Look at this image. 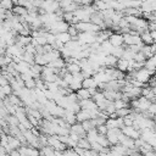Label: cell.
<instances>
[{"mask_svg": "<svg viewBox=\"0 0 156 156\" xmlns=\"http://www.w3.org/2000/svg\"><path fill=\"white\" fill-rule=\"evenodd\" d=\"M30 71H32L33 77H34V76H37V74H41V72H43V67L39 66V65H37V63H34L33 66H30Z\"/></svg>", "mask_w": 156, "mask_h": 156, "instance_id": "obj_25", "label": "cell"}, {"mask_svg": "<svg viewBox=\"0 0 156 156\" xmlns=\"http://www.w3.org/2000/svg\"><path fill=\"white\" fill-rule=\"evenodd\" d=\"M68 136H69V139H71V140L76 141L77 144H78V141L80 140V138H79V136H78L76 133H72V132H69V135H68Z\"/></svg>", "mask_w": 156, "mask_h": 156, "instance_id": "obj_40", "label": "cell"}, {"mask_svg": "<svg viewBox=\"0 0 156 156\" xmlns=\"http://www.w3.org/2000/svg\"><path fill=\"white\" fill-rule=\"evenodd\" d=\"M128 67H129V62L124 58H119L117 61V65H116V68L121 72H128Z\"/></svg>", "mask_w": 156, "mask_h": 156, "instance_id": "obj_11", "label": "cell"}, {"mask_svg": "<svg viewBox=\"0 0 156 156\" xmlns=\"http://www.w3.org/2000/svg\"><path fill=\"white\" fill-rule=\"evenodd\" d=\"M24 88L29 89V90H33L37 88V83H35V79H29L27 82H24Z\"/></svg>", "mask_w": 156, "mask_h": 156, "instance_id": "obj_27", "label": "cell"}, {"mask_svg": "<svg viewBox=\"0 0 156 156\" xmlns=\"http://www.w3.org/2000/svg\"><path fill=\"white\" fill-rule=\"evenodd\" d=\"M56 39H57V40H60V41H61L62 44H65V45L72 40L71 35H69L67 32H65V33H58V34L56 35Z\"/></svg>", "mask_w": 156, "mask_h": 156, "instance_id": "obj_15", "label": "cell"}, {"mask_svg": "<svg viewBox=\"0 0 156 156\" xmlns=\"http://www.w3.org/2000/svg\"><path fill=\"white\" fill-rule=\"evenodd\" d=\"M113 105L116 107V110H121V108H124V107H128V102H126L124 100H116L113 101Z\"/></svg>", "mask_w": 156, "mask_h": 156, "instance_id": "obj_23", "label": "cell"}, {"mask_svg": "<svg viewBox=\"0 0 156 156\" xmlns=\"http://www.w3.org/2000/svg\"><path fill=\"white\" fill-rule=\"evenodd\" d=\"M96 130H98L99 135H106V134H107V132H108V128L106 127V124H104V126L96 127Z\"/></svg>", "mask_w": 156, "mask_h": 156, "instance_id": "obj_33", "label": "cell"}, {"mask_svg": "<svg viewBox=\"0 0 156 156\" xmlns=\"http://www.w3.org/2000/svg\"><path fill=\"white\" fill-rule=\"evenodd\" d=\"M152 121L155 122V124H156V116H154V118H152Z\"/></svg>", "mask_w": 156, "mask_h": 156, "instance_id": "obj_44", "label": "cell"}, {"mask_svg": "<svg viewBox=\"0 0 156 156\" xmlns=\"http://www.w3.org/2000/svg\"><path fill=\"white\" fill-rule=\"evenodd\" d=\"M112 56L117 57L118 60L123 57V54H124V48L123 46H119V48H112L111 49V52H110Z\"/></svg>", "mask_w": 156, "mask_h": 156, "instance_id": "obj_16", "label": "cell"}, {"mask_svg": "<svg viewBox=\"0 0 156 156\" xmlns=\"http://www.w3.org/2000/svg\"><path fill=\"white\" fill-rule=\"evenodd\" d=\"M71 132L72 133H76L80 139L82 138H87V132L83 129V127H82L80 123H76V124L71 126Z\"/></svg>", "mask_w": 156, "mask_h": 156, "instance_id": "obj_4", "label": "cell"}, {"mask_svg": "<svg viewBox=\"0 0 156 156\" xmlns=\"http://www.w3.org/2000/svg\"><path fill=\"white\" fill-rule=\"evenodd\" d=\"M76 118H77V123H83V122H85V121L91 119V117H90L88 110H80V111L76 115Z\"/></svg>", "mask_w": 156, "mask_h": 156, "instance_id": "obj_5", "label": "cell"}, {"mask_svg": "<svg viewBox=\"0 0 156 156\" xmlns=\"http://www.w3.org/2000/svg\"><path fill=\"white\" fill-rule=\"evenodd\" d=\"M108 41L111 43V45L113 48H119V46H123V44H124L123 35L119 33H112V35L108 38Z\"/></svg>", "mask_w": 156, "mask_h": 156, "instance_id": "obj_1", "label": "cell"}, {"mask_svg": "<svg viewBox=\"0 0 156 156\" xmlns=\"http://www.w3.org/2000/svg\"><path fill=\"white\" fill-rule=\"evenodd\" d=\"M35 40H37L38 45H40V46H44V45L48 44V41H46V37H38V38H35Z\"/></svg>", "mask_w": 156, "mask_h": 156, "instance_id": "obj_37", "label": "cell"}, {"mask_svg": "<svg viewBox=\"0 0 156 156\" xmlns=\"http://www.w3.org/2000/svg\"><path fill=\"white\" fill-rule=\"evenodd\" d=\"M144 156H156V152H155L154 150H151V151H147Z\"/></svg>", "mask_w": 156, "mask_h": 156, "instance_id": "obj_42", "label": "cell"}, {"mask_svg": "<svg viewBox=\"0 0 156 156\" xmlns=\"http://www.w3.org/2000/svg\"><path fill=\"white\" fill-rule=\"evenodd\" d=\"M0 7L5 9L6 11H12V9H13V1H11V0H2L0 2Z\"/></svg>", "mask_w": 156, "mask_h": 156, "instance_id": "obj_20", "label": "cell"}, {"mask_svg": "<svg viewBox=\"0 0 156 156\" xmlns=\"http://www.w3.org/2000/svg\"><path fill=\"white\" fill-rule=\"evenodd\" d=\"M67 33L71 35V38H76V37H78V34H79V32H78L77 28H76V26H69Z\"/></svg>", "mask_w": 156, "mask_h": 156, "instance_id": "obj_28", "label": "cell"}, {"mask_svg": "<svg viewBox=\"0 0 156 156\" xmlns=\"http://www.w3.org/2000/svg\"><path fill=\"white\" fill-rule=\"evenodd\" d=\"M91 99H93V101H94V102H99V101L105 100L106 98H105V95H104V93H102V91H98V93H96Z\"/></svg>", "mask_w": 156, "mask_h": 156, "instance_id": "obj_29", "label": "cell"}, {"mask_svg": "<svg viewBox=\"0 0 156 156\" xmlns=\"http://www.w3.org/2000/svg\"><path fill=\"white\" fill-rule=\"evenodd\" d=\"M12 13L16 15V16H18V17H24V16L28 15V10L26 7H22V6H18L17 5V6H13Z\"/></svg>", "mask_w": 156, "mask_h": 156, "instance_id": "obj_10", "label": "cell"}, {"mask_svg": "<svg viewBox=\"0 0 156 156\" xmlns=\"http://www.w3.org/2000/svg\"><path fill=\"white\" fill-rule=\"evenodd\" d=\"M0 48L1 49H7V44H6V40L4 38L0 37Z\"/></svg>", "mask_w": 156, "mask_h": 156, "instance_id": "obj_41", "label": "cell"}, {"mask_svg": "<svg viewBox=\"0 0 156 156\" xmlns=\"http://www.w3.org/2000/svg\"><path fill=\"white\" fill-rule=\"evenodd\" d=\"M62 79H63V80L69 85V84L73 82V74H71V73H68V72H67V73L63 76V78H62Z\"/></svg>", "mask_w": 156, "mask_h": 156, "instance_id": "obj_36", "label": "cell"}, {"mask_svg": "<svg viewBox=\"0 0 156 156\" xmlns=\"http://www.w3.org/2000/svg\"><path fill=\"white\" fill-rule=\"evenodd\" d=\"M105 112H106V113H107L108 116L116 112V107H115V105H113V102H110V104L107 105V107H106V110H105Z\"/></svg>", "mask_w": 156, "mask_h": 156, "instance_id": "obj_34", "label": "cell"}, {"mask_svg": "<svg viewBox=\"0 0 156 156\" xmlns=\"http://www.w3.org/2000/svg\"><path fill=\"white\" fill-rule=\"evenodd\" d=\"M24 50H26V52H27V54H32V55H35V54H37V52H35V48H34L32 44H29V45L24 46Z\"/></svg>", "mask_w": 156, "mask_h": 156, "instance_id": "obj_38", "label": "cell"}, {"mask_svg": "<svg viewBox=\"0 0 156 156\" xmlns=\"http://www.w3.org/2000/svg\"><path fill=\"white\" fill-rule=\"evenodd\" d=\"M117 61H118V58L115 57V56H112L110 54V55H107L105 57V67H107V68H115L116 65H117Z\"/></svg>", "mask_w": 156, "mask_h": 156, "instance_id": "obj_8", "label": "cell"}, {"mask_svg": "<svg viewBox=\"0 0 156 156\" xmlns=\"http://www.w3.org/2000/svg\"><path fill=\"white\" fill-rule=\"evenodd\" d=\"M140 38H141V41H143V44L144 45H152V44H155V41H154V39H152V35H151V32L150 30H146V32H144L141 35H140Z\"/></svg>", "mask_w": 156, "mask_h": 156, "instance_id": "obj_6", "label": "cell"}, {"mask_svg": "<svg viewBox=\"0 0 156 156\" xmlns=\"http://www.w3.org/2000/svg\"><path fill=\"white\" fill-rule=\"evenodd\" d=\"M63 21L65 22H67L68 24H71V22H72V20L74 18V15L73 13H71V12H63Z\"/></svg>", "mask_w": 156, "mask_h": 156, "instance_id": "obj_31", "label": "cell"}, {"mask_svg": "<svg viewBox=\"0 0 156 156\" xmlns=\"http://www.w3.org/2000/svg\"><path fill=\"white\" fill-rule=\"evenodd\" d=\"M76 94H77V96H78L79 101H80V100H89V99H91V95H90L89 90H88V89H84V88L79 89Z\"/></svg>", "mask_w": 156, "mask_h": 156, "instance_id": "obj_13", "label": "cell"}, {"mask_svg": "<svg viewBox=\"0 0 156 156\" xmlns=\"http://www.w3.org/2000/svg\"><path fill=\"white\" fill-rule=\"evenodd\" d=\"M66 69L71 74H76V73L82 72V68H80L79 63H68V65H66Z\"/></svg>", "mask_w": 156, "mask_h": 156, "instance_id": "obj_12", "label": "cell"}, {"mask_svg": "<svg viewBox=\"0 0 156 156\" xmlns=\"http://www.w3.org/2000/svg\"><path fill=\"white\" fill-rule=\"evenodd\" d=\"M48 66L51 68H55V69H62V68H66V61L61 57V58H57V60L50 62Z\"/></svg>", "mask_w": 156, "mask_h": 156, "instance_id": "obj_7", "label": "cell"}, {"mask_svg": "<svg viewBox=\"0 0 156 156\" xmlns=\"http://www.w3.org/2000/svg\"><path fill=\"white\" fill-rule=\"evenodd\" d=\"M82 124V127H83V129L88 133L89 130H91L93 128H95L94 127V123H93V121L91 119H89V121H85V122H83V123H80Z\"/></svg>", "mask_w": 156, "mask_h": 156, "instance_id": "obj_24", "label": "cell"}, {"mask_svg": "<svg viewBox=\"0 0 156 156\" xmlns=\"http://www.w3.org/2000/svg\"><path fill=\"white\" fill-rule=\"evenodd\" d=\"M82 87L84 89H90V88H98V83L95 82L94 77H90V78H85L83 82H82Z\"/></svg>", "mask_w": 156, "mask_h": 156, "instance_id": "obj_9", "label": "cell"}, {"mask_svg": "<svg viewBox=\"0 0 156 156\" xmlns=\"http://www.w3.org/2000/svg\"><path fill=\"white\" fill-rule=\"evenodd\" d=\"M0 91L4 93L6 96H9V95L12 94V88H11L10 84H7V85H4V87H0Z\"/></svg>", "mask_w": 156, "mask_h": 156, "instance_id": "obj_30", "label": "cell"}, {"mask_svg": "<svg viewBox=\"0 0 156 156\" xmlns=\"http://www.w3.org/2000/svg\"><path fill=\"white\" fill-rule=\"evenodd\" d=\"M27 117H28V121L30 122V124H32L33 127H35V128H38V127H39V122H40L39 119H37V118H35V117H33V116H27Z\"/></svg>", "mask_w": 156, "mask_h": 156, "instance_id": "obj_35", "label": "cell"}, {"mask_svg": "<svg viewBox=\"0 0 156 156\" xmlns=\"http://www.w3.org/2000/svg\"><path fill=\"white\" fill-rule=\"evenodd\" d=\"M34 63H37V65H39V66H41V67L48 66V61L45 60L44 55H38V54L34 56Z\"/></svg>", "mask_w": 156, "mask_h": 156, "instance_id": "obj_18", "label": "cell"}, {"mask_svg": "<svg viewBox=\"0 0 156 156\" xmlns=\"http://www.w3.org/2000/svg\"><path fill=\"white\" fill-rule=\"evenodd\" d=\"M121 130H122V133L126 136H129V138H132L134 140H136V139L140 138V132L139 130H135L133 127H123Z\"/></svg>", "mask_w": 156, "mask_h": 156, "instance_id": "obj_2", "label": "cell"}, {"mask_svg": "<svg viewBox=\"0 0 156 156\" xmlns=\"http://www.w3.org/2000/svg\"><path fill=\"white\" fill-rule=\"evenodd\" d=\"M34 56H35V55H32V54H27V52H24V55L22 56V58H23V61H24V62H27V63H29L30 66H33V65H34Z\"/></svg>", "mask_w": 156, "mask_h": 156, "instance_id": "obj_22", "label": "cell"}, {"mask_svg": "<svg viewBox=\"0 0 156 156\" xmlns=\"http://www.w3.org/2000/svg\"><path fill=\"white\" fill-rule=\"evenodd\" d=\"M90 146H91V150H94V151H96V152H101V150L104 149L100 144H98V143H93V144H90Z\"/></svg>", "mask_w": 156, "mask_h": 156, "instance_id": "obj_39", "label": "cell"}, {"mask_svg": "<svg viewBox=\"0 0 156 156\" xmlns=\"http://www.w3.org/2000/svg\"><path fill=\"white\" fill-rule=\"evenodd\" d=\"M69 88H71L72 91H76V93H77V91H78L79 89H82L83 87H82V83H80V82H77V80L73 79V82L69 84Z\"/></svg>", "mask_w": 156, "mask_h": 156, "instance_id": "obj_26", "label": "cell"}, {"mask_svg": "<svg viewBox=\"0 0 156 156\" xmlns=\"http://www.w3.org/2000/svg\"><path fill=\"white\" fill-rule=\"evenodd\" d=\"M46 41H48V44L49 45H54L55 44V41H56V35H54V34H51V33H46Z\"/></svg>", "mask_w": 156, "mask_h": 156, "instance_id": "obj_32", "label": "cell"}, {"mask_svg": "<svg viewBox=\"0 0 156 156\" xmlns=\"http://www.w3.org/2000/svg\"><path fill=\"white\" fill-rule=\"evenodd\" d=\"M77 146H78V147H80V149H83V150H91L90 143L87 140V138H82V139L78 141Z\"/></svg>", "mask_w": 156, "mask_h": 156, "instance_id": "obj_19", "label": "cell"}, {"mask_svg": "<svg viewBox=\"0 0 156 156\" xmlns=\"http://www.w3.org/2000/svg\"><path fill=\"white\" fill-rule=\"evenodd\" d=\"M132 112H133V110L129 108V107H124V108H121V110H116V115H117V117H121V118L127 117V116L130 115Z\"/></svg>", "mask_w": 156, "mask_h": 156, "instance_id": "obj_17", "label": "cell"}, {"mask_svg": "<svg viewBox=\"0 0 156 156\" xmlns=\"http://www.w3.org/2000/svg\"><path fill=\"white\" fill-rule=\"evenodd\" d=\"M78 104H79V106H80L82 110H88V111H90V110L98 108V106H96V104L93 101V99H89V100H80Z\"/></svg>", "mask_w": 156, "mask_h": 156, "instance_id": "obj_3", "label": "cell"}, {"mask_svg": "<svg viewBox=\"0 0 156 156\" xmlns=\"http://www.w3.org/2000/svg\"><path fill=\"white\" fill-rule=\"evenodd\" d=\"M10 156H21V154H20L17 150H13V151L10 154Z\"/></svg>", "mask_w": 156, "mask_h": 156, "instance_id": "obj_43", "label": "cell"}, {"mask_svg": "<svg viewBox=\"0 0 156 156\" xmlns=\"http://www.w3.org/2000/svg\"><path fill=\"white\" fill-rule=\"evenodd\" d=\"M96 143L100 144L102 147H108V146H111L110 143H108V140H107V138H106V135H99Z\"/></svg>", "mask_w": 156, "mask_h": 156, "instance_id": "obj_21", "label": "cell"}, {"mask_svg": "<svg viewBox=\"0 0 156 156\" xmlns=\"http://www.w3.org/2000/svg\"><path fill=\"white\" fill-rule=\"evenodd\" d=\"M7 99L10 100V102L13 105V106H17V107H23L24 106V104H23V101L18 98V96H16V95H13V94H11V95H9L7 96Z\"/></svg>", "mask_w": 156, "mask_h": 156, "instance_id": "obj_14", "label": "cell"}]
</instances>
